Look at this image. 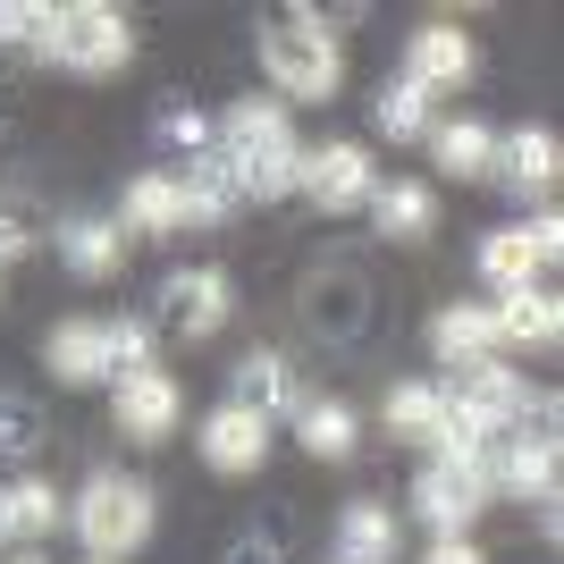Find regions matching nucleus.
<instances>
[{
    "mask_svg": "<svg viewBox=\"0 0 564 564\" xmlns=\"http://www.w3.org/2000/svg\"><path fill=\"white\" fill-rule=\"evenodd\" d=\"M43 59H59L68 76H118L135 59V25H127V9H110V0H68V9H51Z\"/></svg>",
    "mask_w": 564,
    "mask_h": 564,
    "instance_id": "20e7f679",
    "label": "nucleus"
},
{
    "mask_svg": "<svg viewBox=\"0 0 564 564\" xmlns=\"http://www.w3.org/2000/svg\"><path fill=\"white\" fill-rule=\"evenodd\" d=\"M489 489H514L531 506H556V438H531V430H506L489 447Z\"/></svg>",
    "mask_w": 564,
    "mask_h": 564,
    "instance_id": "f8f14e48",
    "label": "nucleus"
},
{
    "mask_svg": "<svg viewBox=\"0 0 564 564\" xmlns=\"http://www.w3.org/2000/svg\"><path fill=\"white\" fill-rule=\"evenodd\" d=\"M194 447H203V464L219 471V480H245V471H261V455H270V422L261 413H245V404H212L203 413V430H194Z\"/></svg>",
    "mask_w": 564,
    "mask_h": 564,
    "instance_id": "1a4fd4ad",
    "label": "nucleus"
},
{
    "mask_svg": "<svg viewBox=\"0 0 564 564\" xmlns=\"http://www.w3.org/2000/svg\"><path fill=\"white\" fill-rule=\"evenodd\" d=\"M295 438H304L321 464H346L354 447H362V422H354V404H295Z\"/></svg>",
    "mask_w": 564,
    "mask_h": 564,
    "instance_id": "393cba45",
    "label": "nucleus"
},
{
    "mask_svg": "<svg viewBox=\"0 0 564 564\" xmlns=\"http://www.w3.org/2000/svg\"><path fill=\"white\" fill-rule=\"evenodd\" d=\"M371 118H379V135H397V143H413V135H430V94L422 85H379V101H371Z\"/></svg>",
    "mask_w": 564,
    "mask_h": 564,
    "instance_id": "bb28decb",
    "label": "nucleus"
},
{
    "mask_svg": "<svg viewBox=\"0 0 564 564\" xmlns=\"http://www.w3.org/2000/svg\"><path fill=\"white\" fill-rule=\"evenodd\" d=\"M212 152L228 161L236 194L245 203H279V194H295V169H304V143H295V127H286V101H236L228 118H219Z\"/></svg>",
    "mask_w": 564,
    "mask_h": 564,
    "instance_id": "f257e3e1",
    "label": "nucleus"
},
{
    "mask_svg": "<svg viewBox=\"0 0 564 564\" xmlns=\"http://www.w3.org/2000/svg\"><path fill=\"white\" fill-rule=\"evenodd\" d=\"M404 85H422V94H464L471 85V34L464 25H422V34H404Z\"/></svg>",
    "mask_w": 564,
    "mask_h": 564,
    "instance_id": "ddd939ff",
    "label": "nucleus"
},
{
    "mask_svg": "<svg viewBox=\"0 0 564 564\" xmlns=\"http://www.w3.org/2000/svg\"><path fill=\"white\" fill-rule=\"evenodd\" d=\"M447 413L480 438V447H497L506 430H522V413H531V397H522V371H506V362H464V371L447 379Z\"/></svg>",
    "mask_w": 564,
    "mask_h": 564,
    "instance_id": "39448f33",
    "label": "nucleus"
},
{
    "mask_svg": "<svg viewBox=\"0 0 564 564\" xmlns=\"http://www.w3.org/2000/svg\"><path fill=\"white\" fill-rule=\"evenodd\" d=\"M489 152H497V127L489 118H447V127H430V169H447V177H489Z\"/></svg>",
    "mask_w": 564,
    "mask_h": 564,
    "instance_id": "412c9836",
    "label": "nucleus"
},
{
    "mask_svg": "<svg viewBox=\"0 0 564 564\" xmlns=\"http://www.w3.org/2000/svg\"><path fill=\"white\" fill-rule=\"evenodd\" d=\"M59 261H68L76 279H118V261H127V228L118 219H68L59 228Z\"/></svg>",
    "mask_w": 564,
    "mask_h": 564,
    "instance_id": "aec40b11",
    "label": "nucleus"
},
{
    "mask_svg": "<svg viewBox=\"0 0 564 564\" xmlns=\"http://www.w3.org/2000/svg\"><path fill=\"white\" fill-rule=\"evenodd\" d=\"M43 447V413L25 397H0V455H34Z\"/></svg>",
    "mask_w": 564,
    "mask_h": 564,
    "instance_id": "c756f323",
    "label": "nucleus"
},
{
    "mask_svg": "<svg viewBox=\"0 0 564 564\" xmlns=\"http://www.w3.org/2000/svg\"><path fill=\"white\" fill-rule=\"evenodd\" d=\"M9 514H18V540H43V531H59V489L51 480H9Z\"/></svg>",
    "mask_w": 564,
    "mask_h": 564,
    "instance_id": "cd10ccee",
    "label": "nucleus"
},
{
    "mask_svg": "<svg viewBox=\"0 0 564 564\" xmlns=\"http://www.w3.org/2000/svg\"><path fill=\"white\" fill-rule=\"evenodd\" d=\"M228 564H279V547H270V540H236Z\"/></svg>",
    "mask_w": 564,
    "mask_h": 564,
    "instance_id": "72a5a7b5",
    "label": "nucleus"
},
{
    "mask_svg": "<svg viewBox=\"0 0 564 564\" xmlns=\"http://www.w3.org/2000/svg\"><path fill=\"white\" fill-rule=\"evenodd\" d=\"M236 404H245V413H261V422L295 413V371H286L279 354H245V362H236Z\"/></svg>",
    "mask_w": 564,
    "mask_h": 564,
    "instance_id": "b1692460",
    "label": "nucleus"
},
{
    "mask_svg": "<svg viewBox=\"0 0 564 564\" xmlns=\"http://www.w3.org/2000/svg\"><path fill=\"white\" fill-rule=\"evenodd\" d=\"M430 354H438L447 371H464V362H489V354H497L489 304H447L438 321H430Z\"/></svg>",
    "mask_w": 564,
    "mask_h": 564,
    "instance_id": "6ab92c4d",
    "label": "nucleus"
},
{
    "mask_svg": "<svg viewBox=\"0 0 564 564\" xmlns=\"http://www.w3.org/2000/svg\"><path fill=\"white\" fill-rule=\"evenodd\" d=\"M362 212L379 219V236H397V245H422L430 228H438V194L422 186V177H397V186H371V203Z\"/></svg>",
    "mask_w": 564,
    "mask_h": 564,
    "instance_id": "a211bd4d",
    "label": "nucleus"
},
{
    "mask_svg": "<svg viewBox=\"0 0 564 564\" xmlns=\"http://www.w3.org/2000/svg\"><path fill=\"white\" fill-rule=\"evenodd\" d=\"M177 413H186V397H177V379H169V371L110 379V422H118V438H135V447H169V438H177Z\"/></svg>",
    "mask_w": 564,
    "mask_h": 564,
    "instance_id": "0eeeda50",
    "label": "nucleus"
},
{
    "mask_svg": "<svg viewBox=\"0 0 564 564\" xmlns=\"http://www.w3.org/2000/svg\"><path fill=\"white\" fill-rule=\"evenodd\" d=\"M110 362H118V379L152 371V321H110Z\"/></svg>",
    "mask_w": 564,
    "mask_h": 564,
    "instance_id": "7c9ffc66",
    "label": "nucleus"
},
{
    "mask_svg": "<svg viewBox=\"0 0 564 564\" xmlns=\"http://www.w3.org/2000/svg\"><path fill=\"white\" fill-rule=\"evenodd\" d=\"M18 540V514H9V489H0V547Z\"/></svg>",
    "mask_w": 564,
    "mask_h": 564,
    "instance_id": "c9c22d12",
    "label": "nucleus"
},
{
    "mask_svg": "<svg viewBox=\"0 0 564 564\" xmlns=\"http://www.w3.org/2000/svg\"><path fill=\"white\" fill-rule=\"evenodd\" d=\"M337 564H397V514L371 506V497H354L337 514Z\"/></svg>",
    "mask_w": 564,
    "mask_h": 564,
    "instance_id": "4be33fe9",
    "label": "nucleus"
},
{
    "mask_svg": "<svg viewBox=\"0 0 564 564\" xmlns=\"http://www.w3.org/2000/svg\"><path fill=\"white\" fill-rule=\"evenodd\" d=\"M68 531L85 540V556L127 564L143 540H152V489L127 480V471H94V480L68 497Z\"/></svg>",
    "mask_w": 564,
    "mask_h": 564,
    "instance_id": "7ed1b4c3",
    "label": "nucleus"
},
{
    "mask_svg": "<svg viewBox=\"0 0 564 564\" xmlns=\"http://www.w3.org/2000/svg\"><path fill=\"white\" fill-rule=\"evenodd\" d=\"M540 270H547L540 228H489V236H480V279H489L497 295H531Z\"/></svg>",
    "mask_w": 564,
    "mask_h": 564,
    "instance_id": "dca6fc26",
    "label": "nucleus"
},
{
    "mask_svg": "<svg viewBox=\"0 0 564 564\" xmlns=\"http://www.w3.org/2000/svg\"><path fill=\"white\" fill-rule=\"evenodd\" d=\"M388 430H397L404 447H430V455H438V438H447V388H430V379L388 388Z\"/></svg>",
    "mask_w": 564,
    "mask_h": 564,
    "instance_id": "5701e85b",
    "label": "nucleus"
},
{
    "mask_svg": "<svg viewBox=\"0 0 564 564\" xmlns=\"http://www.w3.org/2000/svg\"><path fill=\"white\" fill-rule=\"evenodd\" d=\"M118 228H135V236H177V228H194L177 169H143L135 186H127V203H118Z\"/></svg>",
    "mask_w": 564,
    "mask_h": 564,
    "instance_id": "2eb2a0df",
    "label": "nucleus"
},
{
    "mask_svg": "<svg viewBox=\"0 0 564 564\" xmlns=\"http://www.w3.org/2000/svg\"><path fill=\"white\" fill-rule=\"evenodd\" d=\"M236 312V286L219 279V270H169L161 279V321L177 337H219Z\"/></svg>",
    "mask_w": 564,
    "mask_h": 564,
    "instance_id": "9d476101",
    "label": "nucleus"
},
{
    "mask_svg": "<svg viewBox=\"0 0 564 564\" xmlns=\"http://www.w3.org/2000/svg\"><path fill=\"white\" fill-rule=\"evenodd\" d=\"M371 186H379V169H371V152L362 143H312L304 152V169H295V194H312L321 212H362L371 203Z\"/></svg>",
    "mask_w": 564,
    "mask_h": 564,
    "instance_id": "6e6552de",
    "label": "nucleus"
},
{
    "mask_svg": "<svg viewBox=\"0 0 564 564\" xmlns=\"http://www.w3.org/2000/svg\"><path fill=\"white\" fill-rule=\"evenodd\" d=\"M18 253H25V228H18L9 212H0V261H18Z\"/></svg>",
    "mask_w": 564,
    "mask_h": 564,
    "instance_id": "f704fd0d",
    "label": "nucleus"
},
{
    "mask_svg": "<svg viewBox=\"0 0 564 564\" xmlns=\"http://www.w3.org/2000/svg\"><path fill=\"white\" fill-rule=\"evenodd\" d=\"M43 43H51L43 0H0V51H43Z\"/></svg>",
    "mask_w": 564,
    "mask_h": 564,
    "instance_id": "c85d7f7f",
    "label": "nucleus"
},
{
    "mask_svg": "<svg viewBox=\"0 0 564 564\" xmlns=\"http://www.w3.org/2000/svg\"><path fill=\"white\" fill-rule=\"evenodd\" d=\"M422 564H489V556H480L471 540H430V556H422Z\"/></svg>",
    "mask_w": 564,
    "mask_h": 564,
    "instance_id": "473e14b6",
    "label": "nucleus"
},
{
    "mask_svg": "<svg viewBox=\"0 0 564 564\" xmlns=\"http://www.w3.org/2000/svg\"><path fill=\"white\" fill-rule=\"evenodd\" d=\"M85 564H101V556H85Z\"/></svg>",
    "mask_w": 564,
    "mask_h": 564,
    "instance_id": "4c0bfd02",
    "label": "nucleus"
},
{
    "mask_svg": "<svg viewBox=\"0 0 564 564\" xmlns=\"http://www.w3.org/2000/svg\"><path fill=\"white\" fill-rule=\"evenodd\" d=\"M177 186H186V212L194 219H228L245 194H236V177H228V161L219 152H194L186 169H177Z\"/></svg>",
    "mask_w": 564,
    "mask_h": 564,
    "instance_id": "a878e982",
    "label": "nucleus"
},
{
    "mask_svg": "<svg viewBox=\"0 0 564 564\" xmlns=\"http://www.w3.org/2000/svg\"><path fill=\"white\" fill-rule=\"evenodd\" d=\"M261 76L279 85L286 101H329L346 85V51H337L329 18L321 9H279V18H261Z\"/></svg>",
    "mask_w": 564,
    "mask_h": 564,
    "instance_id": "f03ea898",
    "label": "nucleus"
},
{
    "mask_svg": "<svg viewBox=\"0 0 564 564\" xmlns=\"http://www.w3.org/2000/svg\"><path fill=\"white\" fill-rule=\"evenodd\" d=\"M0 564H51V556H34V547H18V556H0Z\"/></svg>",
    "mask_w": 564,
    "mask_h": 564,
    "instance_id": "e433bc0d",
    "label": "nucleus"
},
{
    "mask_svg": "<svg viewBox=\"0 0 564 564\" xmlns=\"http://www.w3.org/2000/svg\"><path fill=\"white\" fill-rule=\"evenodd\" d=\"M43 362L59 371V388H110L118 362H110V321H59L43 337Z\"/></svg>",
    "mask_w": 564,
    "mask_h": 564,
    "instance_id": "4468645a",
    "label": "nucleus"
},
{
    "mask_svg": "<svg viewBox=\"0 0 564 564\" xmlns=\"http://www.w3.org/2000/svg\"><path fill=\"white\" fill-rule=\"evenodd\" d=\"M489 177L506 194H556V177H564V143L547 135V127H514V135H497V152H489Z\"/></svg>",
    "mask_w": 564,
    "mask_h": 564,
    "instance_id": "9b49d317",
    "label": "nucleus"
},
{
    "mask_svg": "<svg viewBox=\"0 0 564 564\" xmlns=\"http://www.w3.org/2000/svg\"><path fill=\"white\" fill-rule=\"evenodd\" d=\"M489 497H497L489 455H480V464H438V455H430L422 480H413V514H422L438 540H471V522L489 514Z\"/></svg>",
    "mask_w": 564,
    "mask_h": 564,
    "instance_id": "423d86ee",
    "label": "nucleus"
},
{
    "mask_svg": "<svg viewBox=\"0 0 564 564\" xmlns=\"http://www.w3.org/2000/svg\"><path fill=\"white\" fill-rule=\"evenodd\" d=\"M489 321H497V346H540L547 354L564 337V304L547 295V286H531V295H497Z\"/></svg>",
    "mask_w": 564,
    "mask_h": 564,
    "instance_id": "f3484780",
    "label": "nucleus"
},
{
    "mask_svg": "<svg viewBox=\"0 0 564 564\" xmlns=\"http://www.w3.org/2000/svg\"><path fill=\"white\" fill-rule=\"evenodd\" d=\"M161 143H177V152H212V127H203L194 110H169L161 118Z\"/></svg>",
    "mask_w": 564,
    "mask_h": 564,
    "instance_id": "2f4dec72",
    "label": "nucleus"
}]
</instances>
